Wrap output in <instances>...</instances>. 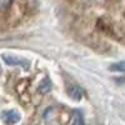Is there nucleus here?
Wrapping results in <instances>:
<instances>
[{"label": "nucleus", "instance_id": "obj_1", "mask_svg": "<svg viewBox=\"0 0 125 125\" xmlns=\"http://www.w3.org/2000/svg\"><path fill=\"white\" fill-rule=\"evenodd\" d=\"M3 59H4V61L6 62V64L13 65V66H28V65H29V62H28L25 59L18 58V56H15V55H10V56L3 55Z\"/></svg>", "mask_w": 125, "mask_h": 125}, {"label": "nucleus", "instance_id": "obj_2", "mask_svg": "<svg viewBox=\"0 0 125 125\" xmlns=\"http://www.w3.org/2000/svg\"><path fill=\"white\" fill-rule=\"evenodd\" d=\"M3 120L6 124H16L20 120V115L15 110H6L3 113Z\"/></svg>", "mask_w": 125, "mask_h": 125}, {"label": "nucleus", "instance_id": "obj_3", "mask_svg": "<svg viewBox=\"0 0 125 125\" xmlns=\"http://www.w3.org/2000/svg\"><path fill=\"white\" fill-rule=\"evenodd\" d=\"M68 94L71 99L80 100L83 98V95H84V91H83V89L78 85H71V86L68 88Z\"/></svg>", "mask_w": 125, "mask_h": 125}, {"label": "nucleus", "instance_id": "obj_4", "mask_svg": "<svg viewBox=\"0 0 125 125\" xmlns=\"http://www.w3.org/2000/svg\"><path fill=\"white\" fill-rule=\"evenodd\" d=\"M111 71H118V73H125V61H119V62H114L109 68Z\"/></svg>", "mask_w": 125, "mask_h": 125}, {"label": "nucleus", "instance_id": "obj_5", "mask_svg": "<svg viewBox=\"0 0 125 125\" xmlns=\"http://www.w3.org/2000/svg\"><path fill=\"white\" fill-rule=\"evenodd\" d=\"M39 90L41 93H48L51 90V81L49 79H44L43 81H41V84L39 86Z\"/></svg>", "mask_w": 125, "mask_h": 125}, {"label": "nucleus", "instance_id": "obj_6", "mask_svg": "<svg viewBox=\"0 0 125 125\" xmlns=\"http://www.w3.org/2000/svg\"><path fill=\"white\" fill-rule=\"evenodd\" d=\"M73 124H83L84 123V120H83V115H81V113L75 110V111H73V118L70 120Z\"/></svg>", "mask_w": 125, "mask_h": 125}, {"label": "nucleus", "instance_id": "obj_7", "mask_svg": "<svg viewBox=\"0 0 125 125\" xmlns=\"http://www.w3.org/2000/svg\"><path fill=\"white\" fill-rule=\"evenodd\" d=\"M11 3H13V0H0V6L4 10V9H6L11 5Z\"/></svg>", "mask_w": 125, "mask_h": 125}]
</instances>
